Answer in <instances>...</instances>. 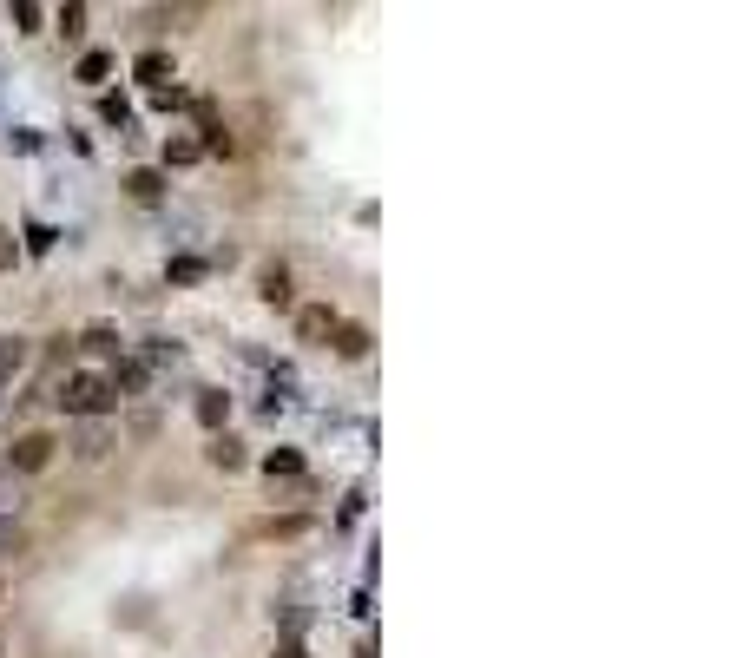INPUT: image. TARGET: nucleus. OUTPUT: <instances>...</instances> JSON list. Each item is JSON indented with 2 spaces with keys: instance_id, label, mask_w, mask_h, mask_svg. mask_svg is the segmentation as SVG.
Instances as JSON below:
<instances>
[{
  "instance_id": "f257e3e1",
  "label": "nucleus",
  "mask_w": 750,
  "mask_h": 658,
  "mask_svg": "<svg viewBox=\"0 0 750 658\" xmlns=\"http://www.w3.org/2000/svg\"><path fill=\"white\" fill-rule=\"evenodd\" d=\"M60 408H66V415H79V422H99V415L119 408V389H112L106 376H66L60 382Z\"/></svg>"
},
{
  "instance_id": "f03ea898",
  "label": "nucleus",
  "mask_w": 750,
  "mask_h": 658,
  "mask_svg": "<svg viewBox=\"0 0 750 658\" xmlns=\"http://www.w3.org/2000/svg\"><path fill=\"white\" fill-rule=\"evenodd\" d=\"M53 448H60V441H53L47 428H27V435H14V448H7L0 468H7V474H40L53 461Z\"/></svg>"
},
{
  "instance_id": "7ed1b4c3",
  "label": "nucleus",
  "mask_w": 750,
  "mask_h": 658,
  "mask_svg": "<svg viewBox=\"0 0 750 658\" xmlns=\"http://www.w3.org/2000/svg\"><path fill=\"white\" fill-rule=\"evenodd\" d=\"M336 323H343V316L329 310V303H303V310H297V343H329Z\"/></svg>"
},
{
  "instance_id": "20e7f679",
  "label": "nucleus",
  "mask_w": 750,
  "mask_h": 658,
  "mask_svg": "<svg viewBox=\"0 0 750 658\" xmlns=\"http://www.w3.org/2000/svg\"><path fill=\"white\" fill-rule=\"evenodd\" d=\"M257 297H264L270 310H290V297H297V290H290V264H264L257 270Z\"/></svg>"
},
{
  "instance_id": "39448f33",
  "label": "nucleus",
  "mask_w": 750,
  "mask_h": 658,
  "mask_svg": "<svg viewBox=\"0 0 750 658\" xmlns=\"http://www.w3.org/2000/svg\"><path fill=\"white\" fill-rule=\"evenodd\" d=\"M191 408H198V422L211 428V435H224V422H231V395H224V389H198V402H191Z\"/></svg>"
},
{
  "instance_id": "423d86ee",
  "label": "nucleus",
  "mask_w": 750,
  "mask_h": 658,
  "mask_svg": "<svg viewBox=\"0 0 750 658\" xmlns=\"http://www.w3.org/2000/svg\"><path fill=\"white\" fill-rule=\"evenodd\" d=\"M132 73H139L145 86H152V93H158V86H165V79H172V53H165V47L139 53V60H132Z\"/></svg>"
},
{
  "instance_id": "0eeeda50",
  "label": "nucleus",
  "mask_w": 750,
  "mask_h": 658,
  "mask_svg": "<svg viewBox=\"0 0 750 658\" xmlns=\"http://www.w3.org/2000/svg\"><path fill=\"white\" fill-rule=\"evenodd\" d=\"M73 455H79V461H106V455H112V435H106L99 422H86V428L73 435Z\"/></svg>"
},
{
  "instance_id": "6e6552de",
  "label": "nucleus",
  "mask_w": 750,
  "mask_h": 658,
  "mask_svg": "<svg viewBox=\"0 0 750 658\" xmlns=\"http://www.w3.org/2000/svg\"><path fill=\"white\" fill-rule=\"evenodd\" d=\"M329 343H336V356L356 362V356H369V329H362V323H336V336H329Z\"/></svg>"
},
{
  "instance_id": "1a4fd4ad",
  "label": "nucleus",
  "mask_w": 750,
  "mask_h": 658,
  "mask_svg": "<svg viewBox=\"0 0 750 658\" xmlns=\"http://www.w3.org/2000/svg\"><path fill=\"white\" fill-rule=\"evenodd\" d=\"M264 474H270V481H297V474H303V455H297V448H270V455H264Z\"/></svg>"
},
{
  "instance_id": "9d476101",
  "label": "nucleus",
  "mask_w": 750,
  "mask_h": 658,
  "mask_svg": "<svg viewBox=\"0 0 750 658\" xmlns=\"http://www.w3.org/2000/svg\"><path fill=\"white\" fill-rule=\"evenodd\" d=\"M125 191H132L139 204H158V198H165V172H152V165H145V172L125 178Z\"/></svg>"
},
{
  "instance_id": "9b49d317",
  "label": "nucleus",
  "mask_w": 750,
  "mask_h": 658,
  "mask_svg": "<svg viewBox=\"0 0 750 658\" xmlns=\"http://www.w3.org/2000/svg\"><path fill=\"white\" fill-rule=\"evenodd\" d=\"M204 455H211V468H244V441H237V435H211Z\"/></svg>"
},
{
  "instance_id": "f8f14e48",
  "label": "nucleus",
  "mask_w": 750,
  "mask_h": 658,
  "mask_svg": "<svg viewBox=\"0 0 750 658\" xmlns=\"http://www.w3.org/2000/svg\"><path fill=\"white\" fill-rule=\"evenodd\" d=\"M303 533H310V514H290V520H264L257 540H303Z\"/></svg>"
},
{
  "instance_id": "ddd939ff",
  "label": "nucleus",
  "mask_w": 750,
  "mask_h": 658,
  "mask_svg": "<svg viewBox=\"0 0 750 658\" xmlns=\"http://www.w3.org/2000/svg\"><path fill=\"white\" fill-rule=\"evenodd\" d=\"M79 349H86V356H119V329H86V336H79Z\"/></svg>"
},
{
  "instance_id": "4468645a",
  "label": "nucleus",
  "mask_w": 750,
  "mask_h": 658,
  "mask_svg": "<svg viewBox=\"0 0 750 658\" xmlns=\"http://www.w3.org/2000/svg\"><path fill=\"white\" fill-rule=\"evenodd\" d=\"M53 27H60V40H86V7H60V14H53Z\"/></svg>"
},
{
  "instance_id": "2eb2a0df",
  "label": "nucleus",
  "mask_w": 750,
  "mask_h": 658,
  "mask_svg": "<svg viewBox=\"0 0 750 658\" xmlns=\"http://www.w3.org/2000/svg\"><path fill=\"white\" fill-rule=\"evenodd\" d=\"M20 501H27L20 474H7V468H0V520H7V514H20Z\"/></svg>"
},
{
  "instance_id": "dca6fc26",
  "label": "nucleus",
  "mask_w": 750,
  "mask_h": 658,
  "mask_svg": "<svg viewBox=\"0 0 750 658\" xmlns=\"http://www.w3.org/2000/svg\"><path fill=\"white\" fill-rule=\"evenodd\" d=\"M106 73H112V53H79V79L86 86H106Z\"/></svg>"
},
{
  "instance_id": "f3484780",
  "label": "nucleus",
  "mask_w": 750,
  "mask_h": 658,
  "mask_svg": "<svg viewBox=\"0 0 750 658\" xmlns=\"http://www.w3.org/2000/svg\"><path fill=\"white\" fill-rule=\"evenodd\" d=\"M198 158H204L198 139H172V145H165V172H172V165H198Z\"/></svg>"
},
{
  "instance_id": "a211bd4d",
  "label": "nucleus",
  "mask_w": 750,
  "mask_h": 658,
  "mask_svg": "<svg viewBox=\"0 0 750 658\" xmlns=\"http://www.w3.org/2000/svg\"><path fill=\"white\" fill-rule=\"evenodd\" d=\"M20 362H27V343H20V336H0V382L14 376Z\"/></svg>"
},
{
  "instance_id": "6ab92c4d",
  "label": "nucleus",
  "mask_w": 750,
  "mask_h": 658,
  "mask_svg": "<svg viewBox=\"0 0 750 658\" xmlns=\"http://www.w3.org/2000/svg\"><path fill=\"white\" fill-rule=\"evenodd\" d=\"M14 553H27V533L14 520H0V560H14Z\"/></svg>"
},
{
  "instance_id": "aec40b11",
  "label": "nucleus",
  "mask_w": 750,
  "mask_h": 658,
  "mask_svg": "<svg viewBox=\"0 0 750 658\" xmlns=\"http://www.w3.org/2000/svg\"><path fill=\"white\" fill-rule=\"evenodd\" d=\"M204 270H211V264H204V257H178V264L165 270V277H172V283H198Z\"/></svg>"
},
{
  "instance_id": "412c9836",
  "label": "nucleus",
  "mask_w": 750,
  "mask_h": 658,
  "mask_svg": "<svg viewBox=\"0 0 750 658\" xmlns=\"http://www.w3.org/2000/svg\"><path fill=\"white\" fill-rule=\"evenodd\" d=\"M152 106H158V112H178V106H185V93H178V86H158Z\"/></svg>"
},
{
  "instance_id": "4be33fe9",
  "label": "nucleus",
  "mask_w": 750,
  "mask_h": 658,
  "mask_svg": "<svg viewBox=\"0 0 750 658\" xmlns=\"http://www.w3.org/2000/svg\"><path fill=\"white\" fill-rule=\"evenodd\" d=\"M14 27L33 33V27H40V7H27V0H20V7H14Z\"/></svg>"
},
{
  "instance_id": "5701e85b",
  "label": "nucleus",
  "mask_w": 750,
  "mask_h": 658,
  "mask_svg": "<svg viewBox=\"0 0 750 658\" xmlns=\"http://www.w3.org/2000/svg\"><path fill=\"white\" fill-rule=\"evenodd\" d=\"M14 257H20V244H14L7 231H0V270H14Z\"/></svg>"
},
{
  "instance_id": "b1692460",
  "label": "nucleus",
  "mask_w": 750,
  "mask_h": 658,
  "mask_svg": "<svg viewBox=\"0 0 750 658\" xmlns=\"http://www.w3.org/2000/svg\"><path fill=\"white\" fill-rule=\"evenodd\" d=\"M277 658H303V652H297V645H277Z\"/></svg>"
}]
</instances>
